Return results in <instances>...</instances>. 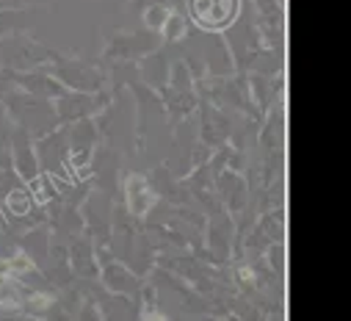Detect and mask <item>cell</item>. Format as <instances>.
Returning <instances> with one entry per match:
<instances>
[{
    "mask_svg": "<svg viewBox=\"0 0 351 321\" xmlns=\"http://www.w3.org/2000/svg\"><path fill=\"white\" fill-rule=\"evenodd\" d=\"M166 20H169V14H166V9H160V6H155V9L147 12V25H149V28H163Z\"/></svg>",
    "mask_w": 351,
    "mask_h": 321,
    "instance_id": "cell-3",
    "label": "cell"
},
{
    "mask_svg": "<svg viewBox=\"0 0 351 321\" xmlns=\"http://www.w3.org/2000/svg\"><path fill=\"white\" fill-rule=\"evenodd\" d=\"M166 39L169 42H174L178 36H183V31H186V23H183V17H178V14H169V20H166Z\"/></svg>",
    "mask_w": 351,
    "mask_h": 321,
    "instance_id": "cell-2",
    "label": "cell"
},
{
    "mask_svg": "<svg viewBox=\"0 0 351 321\" xmlns=\"http://www.w3.org/2000/svg\"><path fill=\"white\" fill-rule=\"evenodd\" d=\"M238 14V0H191V17L208 31L227 28Z\"/></svg>",
    "mask_w": 351,
    "mask_h": 321,
    "instance_id": "cell-1",
    "label": "cell"
}]
</instances>
